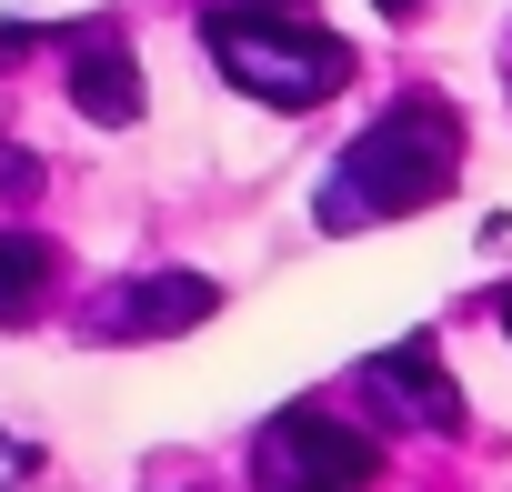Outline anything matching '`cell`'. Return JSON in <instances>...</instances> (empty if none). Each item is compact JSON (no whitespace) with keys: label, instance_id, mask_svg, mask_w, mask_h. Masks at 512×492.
Listing matches in <instances>:
<instances>
[{"label":"cell","instance_id":"7","mask_svg":"<svg viewBox=\"0 0 512 492\" xmlns=\"http://www.w3.org/2000/svg\"><path fill=\"white\" fill-rule=\"evenodd\" d=\"M71 101L91 111V121H141V71H131V51H81L71 61Z\"/></svg>","mask_w":512,"mask_h":492},{"label":"cell","instance_id":"9","mask_svg":"<svg viewBox=\"0 0 512 492\" xmlns=\"http://www.w3.org/2000/svg\"><path fill=\"white\" fill-rule=\"evenodd\" d=\"M502 332H512V302H502Z\"/></svg>","mask_w":512,"mask_h":492},{"label":"cell","instance_id":"1","mask_svg":"<svg viewBox=\"0 0 512 492\" xmlns=\"http://www.w3.org/2000/svg\"><path fill=\"white\" fill-rule=\"evenodd\" d=\"M452 161H462V121H452V101L412 91V101H392L382 131H362V141L332 161V181H322V221L352 231V221L422 211V201L452 181Z\"/></svg>","mask_w":512,"mask_h":492},{"label":"cell","instance_id":"3","mask_svg":"<svg viewBox=\"0 0 512 492\" xmlns=\"http://www.w3.org/2000/svg\"><path fill=\"white\" fill-rule=\"evenodd\" d=\"M251 472H262V492H362L372 482V442L332 412H282L262 432V452H251Z\"/></svg>","mask_w":512,"mask_h":492},{"label":"cell","instance_id":"4","mask_svg":"<svg viewBox=\"0 0 512 492\" xmlns=\"http://www.w3.org/2000/svg\"><path fill=\"white\" fill-rule=\"evenodd\" d=\"M362 392H372L392 422H412V432H452V422H462V402H452V382L432 372V352H382V362L362 372Z\"/></svg>","mask_w":512,"mask_h":492},{"label":"cell","instance_id":"5","mask_svg":"<svg viewBox=\"0 0 512 492\" xmlns=\"http://www.w3.org/2000/svg\"><path fill=\"white\" fill-rule=\"evenodd\" d=\"M211 312V282H191V272H161V282H141V302H111V312H91V332L111 342V332H181V322H201Z\"/></svg>","mask_w":512,"mask_h":492},{"label":"cell","instance_id":"2","mask_svg":"<svg viewBox=\"0 0 512 492\" xmlns=\"http://www.w3.org/2000/svg\"><path fill=\"white\" fill-rule=\"evenodd\" d=\"M201 41L251 101H282V111H312L352 81V51L332 31H302V21H272V11H211Z\"/></svg>","mask_w":512,"mask_h":492},{"label":"cell","instance_id":"8","mask_svg":"<svg viewBox=\"0 0 512 492\" xmlns=\"http://www.w3.org/2000/svg\"><path fill=\"white\" fill-rule=\"evenodd\" d=\"M382 11H392V21H412V11H422V0H382Z\"/></svg>","mask_w":512,"mask_h":492},{"label":"cell","instance_id":"6","mask_svg":"<svg viewBox=\"0 0 512 492\" xmlns=\"http://www.w3.org/2000/svg\"><path fill=\"white\" fill-rule=\"evenodd\" d=\"M51 282H61L51 241H41V231H0V322H31V312L51 302Z\"/></svg>","mask_w":512,"mask_h":492}]
</instances>
